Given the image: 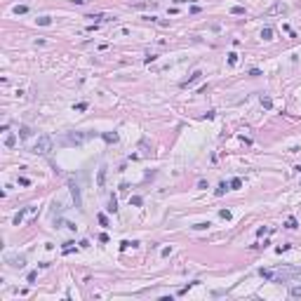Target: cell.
Wrapping results in <instances>:
<instances>
[{"instance_id": "obj_28", "label": "cell", "mask_w": 301, "mask_h": 301, "mask_svg": "<svg viewBox=\"0 0 301 301\" xmlns=\"http://www.w3.org/2000/svg\"><path fill=\"white\" fill-rule=\"evenodd\" d=\"M28 184H31V181H28L26 177H21V179H19V186H28Z\"/></svg>"}, {"instance_id": "obj_9", "label": "cell", "mask_w": 301, "mask_h": 301, "mask_svg": "<svg viewBox=\"0 0 301 301\" xmlns=\"http://www.w3.org/2000/svg\"><path fill=\"white\" fill-rule=\"evenodd\" d=\"M14 144H17V134H12V132H9L7 137H5V146H7V148H12Z\"/></svg>"}, {"instance_id": "obj_11", "label": "cell", "mask_w": 301, "mask_h": 301, "mask_svg": "<svg viewBox=\"0 0 301 301\" xmlns=\"http://www.w3.org/2000/svg\"><path fill=\"white\" fill-rule=\"evenodd\" d=\"M108 212H118V200H115V195H111V200H108Z\"/></svg>"}, {"instance_id": "obj_24", "label": "cell", "mask_w": 301, "mask_h": 301, "mask_svg": "<svg viewBox=\"0 0 301 301\" xmlns=\"http://www.w3.org/2000/svg\"><path fill=\"white\" fill-rule=\"evenodd\" d=\"M261 104H264L266 108H271V106H273V101H271V99H268V97H264V99H261Z\"/></svg>"}, {"instance_id": "obj_18", "label": "cell", "mask_w": 301, "mask_h": 301, "mask_svg": "<svg viewBox=\"0 0 301 301\" xmlns=\"http://www.w3.org/2000/svg\"><path fill=\"white\" fill-rule=\"evenodd\" d=\"M240 186H242V179H233V181H230V188H233V191H238Z\"/></svg>"}, {"instance_id": "obj_2", "label": "cell", "mask_w": 301, "mask_h": 301, "mask_svg": "<svg viewBox=\"0 0 301 301\" xmlns=\"http://www.w3.org/2000/svg\"><path fill=\"white\" fill-rule=\"evenodd\" d=\"M92 137V134H87V132H68L66 137H64L61 141L64 144H68V146H80V144H85Z\"/></svg>"}, {"instance_id": "obj_15", "label": "cell", "mask_w": 301, "mask_h": 301, "mask_svg": "<svg viewBox=\"0 0 301 301\" xmlns=\"http://www.w3.org/2000/svg\"><path fill=\"white\" fill-rule=\"evenodd\" d=\"M289 294L299 299V296H301V285H296V287H289Z\"/></svg>"}, {"instance_id": "obj_12", "label": "cell", "mask_w": 301, "mask_h": 301, "mask_svg": "<svg viewBox=\"0 0 301 301\" xmlns=\"http://www.w3.org/2000/svg\"><path fill=\"white\" fill-rule=\"evenodd\" d=\"M261 38H264V40H273V28L266 26L264 31H261Z\"/></svg>"}, {"instance_id": "obj_20", "label": "cell", "mask_w": 301, "mask_h": 301, "mask_svg": "<svg viewBox=\"0 0 301 301\" xmlns=\"http://www.w3.org/2000/svg\"><path fill=\"white\" fill-rule=\"evenodd\" d=\"M228 64H230V66H235V64H238V54H235V52L228 54Z\"/></svg>"}, {"instance_id": "obj_13", "label": "cell", "mask_w": 301, "mask_h": 301, "mask_svg": "<svg viewBox=\"0 0 301 301\" xmlns=\"http://www.w3.org/2000/svg\"><path fill=\"white\" fill-rule=\"evenodd\" d=\"M19 137H21V139H28V137H31V127H26V125H24V127L19 130Z\"/></svg>"}, {"instance_id": "obj_26", "label": "cell", "mask_w": 301, "mask_h": 301, "mask_svg": "<svg viewBox=\"0 0 301 301\" xmlns=\"http://www.w3.org/2000/svg\"><path fill=\"white\" fill-rule=\"evenodd\" d=\"M207 226H209V221H207V223H195L193 228H195V230H202V228H207Z\"/></svg>"}, {"instance_id": "obj_30", "label": "cell", "mask_w": 301, "mask_h": 301, "mask_svg": "<svg viewBox=\"0 0 301 301\" xmlns=\"http://www.w3.org/2000/svg\"><path fill=\"white\" fill-rule=\"evenodd\" d=\"M296 169H299V172H301V165H299V167H296Z\"/></svg>"}, {"instance_id": "obj_8", "label": "cell", "mask_w": 301, "mask_h": 301, "mask_svg": "<svg viewBox=\"0 0 301 301\" xmlns=\"http://www.w3.org/2000/svg\"><path fill=\"white\" fill-rule=\"evenodd\" d=\"M106 165H101V167H99V177H97V184L99 186H104V184H106Z\"/></svg>"}, {"instance_id": "obj_7", "label": "cell", "mask_w": 301, "mask_h": 301, "mask_svg": "<svg viewBox=\"0 0 301 301\" xmlns=\"http://www.w3.org/2000/svg\"><path fill=\"white\" fill-rule=\"evenodd\" d=\"M101 139H104L106 144H118V134H115V132H104V134H101Z\"/></svg>"}, {"instance_id": "obj_25", "label": "cell", "mask_w": 301, "mask_h": 301, "mask_svg": "<svg viewBox=\"0 0 301 301\" xmlns=\"http://www.w3.org/2000/svg\"><path fill=\"white\" fill-rule=\"evenodd\" d=\"M21 219H24V212H19L17 216H14V226H19V223H21Z\"/></svg>"}, {"instance_id": "obj_19", "label": "cell", "mask_w": 301, "mask_h": 301, "mask_svg": "<svg viewBox=\"0 0 301 301\" xmlns=\"http://www.w3.org/2000/svg\"><path fill=\"white\" fill-rule=\"evenodd\" d=\"M141 202H144V200L139 198V195H134V198H130V205H134V207H139Z\"/></svg>"}, {"instance_id": "obj_23", "label": "cell", "mask_w": 301, "mask_h": 301, "mask_svg": "<svg viewBox=\"0 0 301 301\" xmlns=\"http://www.w3.org/2000/svg\"><path fill=\"white\" fill-rule=\"evenodd\" d=\"M219 216H221V219H226V221H228V219H230V212H228V209H221V212H219Z\"/></svg>"}, {"instance_id": "obj_4", "label": "cell", "mask_w": 301, "mask_h": 301, "mask_svg": "<svg viewBox=\"0 0 301 301\" xmlns=\"http://www.w3.org/2000/svg\"><path fill=\"white\" fill-rule=\"evenodd\" d=\"M200 78H202V71H193V73H191V78L181 82V87H188V85H193V82H198Z\"/></svg>"}, {"instance_id": "obj_22", "label": "cell", "mask_w": 301, "mask_h": 301, "mask_svg": "<svg viewBox=\"0 0 301 301\" xmlns=\"http://www.w3.org/2000/svg\"><path fill=\"white\" fill-rule=\"evenodd\" d=\"M287 228H296V219H294V216L287 219Z\"/></svg>"}, {"instance_id": "obj_21", "label": "cell", "mask_w": 301, "mask_h": 301, "mask_svg": "<svg viewBox=\"0 0 301 301\" xmlns=\"http://www.w3.org/2000/svg\"><path fill=\"white\" fill-rule=\"evenodd\" d=\"M97 219H99V223H101V226H104V228H106V226H108V219H106V214H99Z\"/></svg>"}, {"instance_id": "obj_14", "label": "cell", "mask_w": 301, "mask_h": 301, "mask_svg": "<svg viewBox=\"0 0 301 301\" xmlns=\"http://www.w3.org/2000/svg\"><path fill=\"white\" fill-rule=\"evenodd\" d=\"M230 14H247V9L240 7V5H235V7H230Z\"/></svg>"}, {"instance_id": "obj_1", "label": "cell", "mask_w": 301, "mask_h": 301, "mask_svg": "<svg viewBox=\"0 0 301 301\" xmlns=\"http://www.w3.org/2000/svg\"><path fill=\"white\" fill-rule=\"evenodd\" d=\"M54 141H52V137H47V134H43V137H38V141L33 144V153L36 155H50V150H52Z\"/></svg>"}, {"instance_id": "obj_10", "label": "cell", "mask_w": 301, "mask_h": 301, "mask_svg": "<svg viewBox=\"0 0 301 301\" xmlns=\"http://www.w3.org/2000/svg\"><path fill=\"white\" fill-rule=\"evenodd\" d=\"M228 188H230V184H226V181H221V184H219V188L214 191V195H223V193H226V191H228Z\"/></svg>"}, {"instance_id": "obj_6", "label": "cell", "mask_w": 301, "mask_h": 301, "mask_svg": "<svg viewBox=\"0 0 301 301\" xmlns=\"http://www.w3.org/2000/svg\"><path fill=\"white\" fill-rule=\"evenodd\" d=\"M282 12H287V5H285V2H275L273 7L268 9V14H282Z\"/></svg>"}, {"instance_id": "obj_27", "label": "cell", "mask_w": 301, "mask_h": 301, "mask_svg": "<svg viewBox=\"0 0 301 301\" xmlns=\"http://www.w3.org/2000/svg\"><path fill=\"white\" fill-rule=\"evenodd\" d=\"M73 108H75V111H85V108H87V104L82 101V104H75V106H73Z\"/></svg>"}, {"instance_id": "obj_3", "label": "cell", "mask_w": 301, "mask_h": 301, "mask_svg": "<svg viewBox=\"0 0 301 301\" xmlns=\"http://www.w3.org/2000/svg\"><path fill=\"white\" fill-rule=\"evenodd\" d=\"M71 195H73V202H75V207H82V198H80V188H78V184H73V181H71Z\"/></svg>"}, {"instance_id": "obj_16", "label": "cell", "mask_w": 301, "mask_h": 301, "mask_svg": "<svg viewBox=\"0 0 301 301\" xmlns=\"http://www.w3.org/2000/svg\"><path fill=\"white\" fill-rule=\"evenodd\" d=\"M38 24H40V26H50V24H52V17H40Z\"/></svg>"}, {"instance_id": "obj_17", "label": "cell", "mask_w": 301, "mask_h": 301, "mask_svg": "<svg viewBox=\"0 0 301 301\" xmlns=\"http://www.w3.org/2000/svg\"><path fill=\"white\" fill-rule=\"evenodd\" d=\"M26 12H28L26 5H17V7H14V14H26Z\"/></svg>"}, {"instance_id": "obj_5", "label": "cell", "mask_w": 301, "mask_h": 301, "mask_svg": "<svg viewBox=\"0 0 301 301\" xmlns=\"http://www.w3.org/2000/svg\"><path fill=\"white\" fill-rule=\"evenodd\" d=\"M7 261H9V266H14V268H24V266H26V259L24 257H9Z\"/></svg>"}, {"instance_id": "obj_29", "label": "cell", "mask_w": 301, "mask_h": 301, "mask_svg": "<svg viewBox=\"0 0 301 301\" xmlns=\"http://www.w3.org/2000/svg\"><path fill=\"white\" fill-rule=\"evenodd\" d=\"M73 2H75V5H85L87 0H73Z\"/></svg>"}]
</instances>
